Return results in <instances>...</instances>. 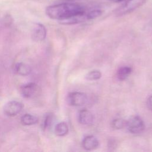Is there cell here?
<instances>
[{"label":"cell","instance_id":"15","mask_svg":"<svg viewBox=\"0 0 152 152\" xmlns=\"http://www.w3.org/2000/svg\"><path fill=\"white\" fill-rule=\"evenodd\" d=\"M126 121L121 118H117L112 121V126L115 129H120L126 126Z\"/></svg>","mask_w":152,"mask_h":152},{"label":"cell","instance_id":"18","mask_svg":"<svg viewBox=\"0 0 152 152\" xmlns=\"http://www.w3.org/2000/svg\"><path fill=\"white\" fill-rule=\"evenodd\" d=\"M109 1L111 2H120L124 1L125 0H109Z\"/></svg>","mask_w":152,"mask_h":152},{"label":"cell","instance_id":"14","mask_svg":"<svg viewBox=\"0 0 152 152\" xmlns=\"http://www.w3.org/2000/svg\"><path fill=\"white\" fill-rule=\"evenodd\" d=\"M102 77V73L99 70H93L89 72L86 76V78L89 81L99 80Z\"/></svg>","mask_w":152,"mask_h":152},{"label":"cell","instance_id":"9","mask_svg":"<svg viewBox=\"0 0 152 152\" xmlns=\"http://www.w3.org/2000/svg\"><path fill=\"white\" fill-rule=\"evenodd\" d=\"M78 119L81 124L88 125L93 124L94 121V116L90 111L86 109H84L79 112Z\"/></svg>","mask_w":152,"mask_h":152},{"label":"cell","instance_id":"17","mask_svg":"<svg viewBox=\"0 0 152 152\" xmlns=\"http://www.w3.org/2000/svg\"><path fill=\"white\" fill-rule=\"evenodd\" d=\"M147 108L152 111V95L149 96L147 100Z\"/></svg>","mask_w":152,"mask_h":152},{"label":"cell","instance_id":"6","mask_svg":"<svg viewBox=\"0 0 152 152\" xmlns=\"http://www.w3.org/2000/svg\"><path fill=\"white\" fill-rule=\"evenodd\" d=\"M23 105L17 101H10L5 104L4 107V113L8 116H14L21 112Z\"/></svg>","mask_w":152,"mask_h":152},{"label":"cell","instance_id":"8","mask_svg":"<svg viewBox=\"0 0 152 152\" xmlns=\"http://www.w3.org/2000/svg\"><path fill=\"white\" fill-rule=\"evenodd\" d=\"M99 145V142L96 137L93 135H87L82 141V146L86 150H93L96 149Z\"/></svg>","mask_w":152,"mask_h":152},{"label":"cell","instance_id":"1","mask_svg":"<svg viewBox=\"0 0 152 152\" xmlns=\"http://www.w3.org/2000/svg\"><path fill=\"white\" fill-rule=\"evenodd\" d=\"M86 12L85 8L80 4L72 2H64L48 6L46 14L50 18L61 22Z\"/></svg>","mask_w":152,"mask_h":152},{"label":"cell","instance_id":"4","mask_svg":"<svg viewBox=\"0 0 152 152\" xmlns=\"http://www.w3.org/2000/svg\"><path fill=\"white\" fill-rule=\"evenodd\" d=\"M88 100L86 94L80 91H73L67 96L68 103L73 106H81L85 104Z\"/></svg>","mask_w":152,"mask_h":152},{"label":"cell","instance_id":"13","mask_svg":"<svg viewBox=\"0 0 152 152\" xmlns=\"http://www.w3.org/2000/svg\"><path fill=\"white\" fill-rule=\"evenodd\" d=\"M21 122L24 125H32L38 122V118L34 115L26 113L21 116Z\"/></svg>","mask_w":152,"mask_h":152},{"label":"cell","instance_id":"3","mask_svg":"<svg viewBox=\"0 0 152 152\" xmlns=\"http://www.w3.org/2000/svg\"><path fill=\"white\" fill-rule=\"evenodd\" d=\"M126 127L132 134L141 133L145 129V124L142 119L138 116H132L126 121Z\"/></svg>","mask_w":152,"mask_h":152},{"label":"cell","instance_id":"10","mask_svg":"<svg viewBox=\"0 0 152 152\" xmlns=\"http://www.w3.org/2000/svg\"><path fill=\"white\" fill-rule=\"evenodd\" d=\"M31 69L29 65L22 62L18 63L15 65L14 67L15 72L22 76H26L28 75L31 72Z\"/></svg>","mask_w":152,"mask_h":152},{"label":"cell","instance_id":"12","mask_svg":"<svg viewBox=\"0 0 152 152\" xmlns=\"http://www.w3.org/2000/svg\"><path fill=\"white\" fill-rule=\"evenodd\" d=\"M132 68L129 66L121 67L117 71L116 77L118 80L122 81L125 80L131 73Z\"/></svg>","mask_w":152,"mask_h":152},{"label":"cell","instance_id":"19","mask_svg":"<svg viewBox=\"0 0 152 152\" xmlns=\"http://www.w3.org/2000/svg\"><path fill=\"white\" fill-rule=\"evenodd\" d=\"M65 1H73V0H65Z\"/></svg>","mask_w":152,"mask_h":152},{"label":"cell","instance_id":"2","mask_svg":"<svg viewBox=\"0 0 152 152\" xmlns=\"http://www.w3.org/2000/svg\"><path fill=\"white\" fill-rule=\"evenodd\" d=\"M145 2L146 0H127L115 10V14L116 16L129 14L143 5Z\"/></svg>","mask_w":152,"mask_h":152},{"label":"cell","instance_id":"5","mask_svg":"<svg viewBox=\"0 0 152 152\" xmlns=\"http://www.w3.org/2000/svg\"><path fill=\"white\" fill-rule=\"evenodd\" d=\"M40 87L34 83H27L23 86L20 88L22 96L27 99H32L37 97L40 93Z\"/></svg>","mask_w":152,"mask_h":152},{"label":"cell","instance_id":"7","mask_svg":"<svg viewBox=\"0 0 152 152\" xmlns=\"http://www.w3.org/2000/svg\"><path fill=\"white\" fill-rule=\"evenodd\" d=\"M46 36V30L45 27L40 23H36L32 31V39L36 42H41L45 39Z\"/></svg>","mask_w":152,"mask_h":152},{"label":"cell","instance_id":"16","mask_svg":"<svg viewBox=\"0 0 152 152\" xmlns=\"http://www.w3.org/2000/svg\"><path fill=\"white\" fill-rule=\"evenodd\" d=\"M53 121V115L52 113H48L45 116L43 122V128L44 129L49 128Z\"/></svg>","mask_w":152,"mask_h":152},{"label":"cell","instance_id":"11","mask_svg":"<svg viewBox=\"0 0 152 152\" xmlns=\"http://www.w3.org/2000/svg\"><path fill=\"white\" fill-rule=\"evenodd\" d=\"M69 129L68 125L64 122H61L55 125L54 131L56 135L63 137L66 135L68 132Z\"/></svg>","mask_w":152,"mask_h":152}]
</instances>
